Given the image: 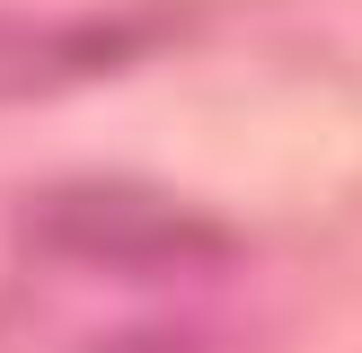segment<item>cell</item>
I'll return each mask as SVG.
<instances>
[{"label":"cell","mask_w":362,"mask_h":353,"mask_svg":"<svg viewBox=\"0 0 362 353\" xmlns=\"http://www.w3.org/2000/svg\"><path fill=\"white\" fill-rule=\"evenodd\" d=\"M27 239L62 265L124 274V282H194V274H221L239 256V239L212 212L177 203L159 186H133V176H71V186L35 194Z\"/></svg>","instance_id":"1"},{"label":"cell","mask_w":362,"mask_h":353,"mask_svg":"<svg viewBox=\"0 0 362 353\" xmlns=\"http://www.w3.org/2000/svg\"><path fill=\"white\" fill-rule=\"evenodd\" d=\"M141 44H159V27H62V35H45V27H9V18H0V97L115 71V62H133Z\"/></svg>","instance_id":"2"}]
</instances>
